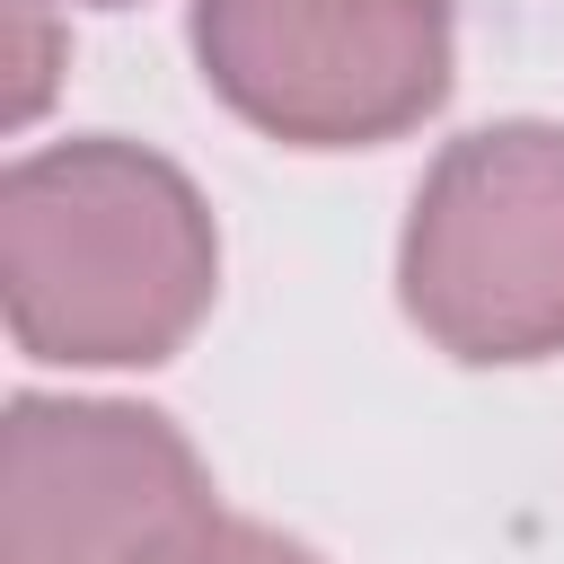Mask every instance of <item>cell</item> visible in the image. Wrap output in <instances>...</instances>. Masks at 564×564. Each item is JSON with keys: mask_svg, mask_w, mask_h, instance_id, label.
<instances>
[{"mask_svg": "<svg viewBox=\"0 0 564 564\" xmlns=\"http://www.w3.org/2000/svg\"><path fill=\"white\" fill-rule=\"evenodd\" d=\"M9 335L35 361H159L212 300V220L132 141H62L9 167Z\"/></svg>", "mask_w": 564, "mask_h": 564, "instance_id": "obj_1", "label": "cell"}, {"mask_svg": "<svg viewBox=\"0 0 564 564\" xmlns=\"http://www.w3.org/2000/svg\"><path fill=\"white\" fill-rule=\"evenodd\" d=\"M405 308L467 361L564 344V132L502 123L441 150L405 220Z\"/></svg>", "mask_w": 564, "mask_h": 564, "instance_id": "obj_2", "label": "cell"}, {"mask_svg": "<svg viewBox=\"0 0 564 564\" xmlns=\"http://www.w3.org/2000/svg\"><path fill=\"white\" fill-rule=\"evenodd\" d=\"M212 88L273 141H388L449 88V0H203Z\"/></svg>", "mask_w": 564, "mask_h": 564, "instance_id": "obj_3", "label": "cell"}, {"mask_svg": "<svg viewBox=\"0 0 564 564\" xmlns=\"http://www.w3.org/2000/svg\"><path fill=\"white\" fill-rule=\"evenodd\" d=\"M194 449L132 405H9L0 564H150L203 520Z\"/></svg>", "mask_w": 564, "mask_h": 564, "instance_id": "obj_4", "label": "cell"}, {"mask_svg": "<svg viewBox=\"0 0 564 564\" xmlns=\"http://www.w3.org/2000/svg\"><path fill=\"white\" fill-rule=\"evenodd\" d=\"M150 564H317L308 546H291V538H273V529H256V520H220V511H203L176 546H159Z\"/></svg>", "mask_w": 564, "mask_h": 564, "instance_id": "obj_5", "label": "cell"}]
</instances>
